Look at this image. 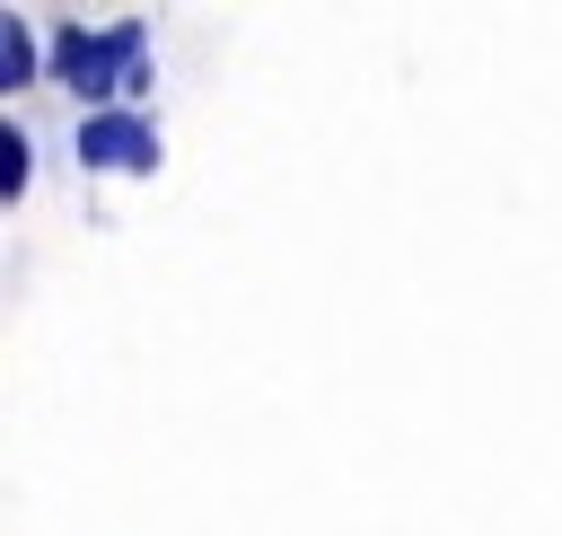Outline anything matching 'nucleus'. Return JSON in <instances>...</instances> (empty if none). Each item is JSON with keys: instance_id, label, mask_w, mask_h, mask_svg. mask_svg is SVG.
I'll list each match as a JSON object with an SVG mask.
<instances>
[{"instance_id": "1", "label": "nucleus", "mask_w": 562, "mask_h": 536, "mask_svg": "<svg viewBox=\"0 0 562 536\" xmlns=\"http://www.w3.org/2000/svg\"><path fill=\"white\" fill-rule=\"evenodd\" d=\"M53 62H61V79H70L79 97L140 88V26H132V18H123L114 35H88V26H70V35L53 44Z\"/></svg>"}, {"instance_id": "2", "label": "nucleus", "mask_w": 562, "mask_h": 536, "mask_svg": "<svg viewBox=\"0 0 562 536\" xmlns=\"http://www.w3.org/2000/svg\"><path fill=\"white\" fill-rule=\"evenodd\" d=\"M79 158L140 176V167H158V132H149L140 114H88V123H79Z\"/></svg>"}, {"instance_id": "3", "label": "nucleus", "mask_w": 562, "mask_h": 536, "mask_svg": "<svg viewBox=\"0 0 562 536\" xmlns=\"http://www.w3.org/2000/svg\"><path fill=\"white\" fill-rule=\"evenodd\" d=\"M26 70H35V35L9 18V26H0V79H9V88H26Z\"/></svg>"}, {"instance_id": "4", "label": "nucleus", "mask_w": 562, "mask_h": 536, "mask_svg": "<svg viewBox=\"0 0 562 536\" xmlns=\"http://www.w3.org/2000/svg\"><path fill=\"white\" fill-rule=\"evenodd\" d=\"M18 185H26V132L9 123L0 132V193H18Z\"/></svg>"}]
</instances>
